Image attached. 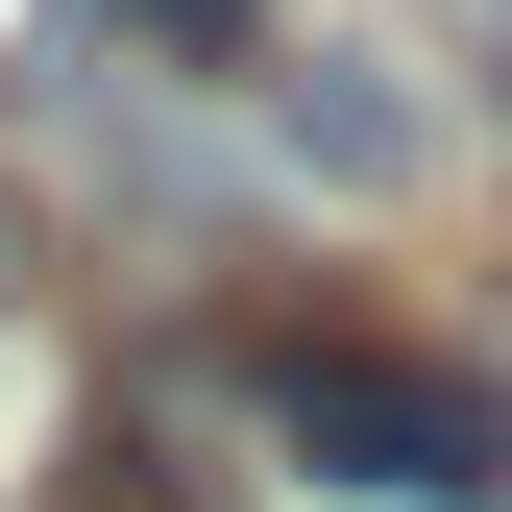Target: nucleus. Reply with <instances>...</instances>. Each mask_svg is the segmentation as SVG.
Here are the masks:
<instances>
[{
	"label": "nucleus",
	"instance_id": "1",
	"mask_svg": "<svg viewBox=\"0 0 512 512\" xmlns=\"http://www.w3.org/2000/svg\"><path fill=\"white\" fill-rule=\"evenodd\" d=\"M293 464H342V488H391V512H464L512 488V415L464 391V366H391V342H293Z\"/></svg>",
	"mask_w": 512,
	"mask_h": 512
},
{
	"label": "nucleus",
	"instance_id": "2",
	"mask_svg": "<svg viewBox=\"0 0 512 512\" xmlns=\"http://www.w3.org/2000/svg\"><path fill=\"white\" fill-rule=\"evenodd\" d=\"M98 25H122V49H244L269 0H98Z\"/></svg>",
	"mask_w": 512,
	"mask_h": 512
},
{
	"label": "nucleus",
	"instance_id": "3",
	"mask_svg": "<svg viewBox=\"0 0 512 512\" xmlns=\"http://www.w3.org/2000/svg\"><path fill=\"white\" fill-rule=\"evenodd\" d=\"M0 293H25V196H0Z\"/></svg>",
	"mask_w": 512,
	"mask_h": 512
},
{
	"label": "nucleus",
	"instance_id": "4",
	"mask_svg": "<svg viewBox=\"0 0 512 512\" xmlns=\"http://www.w3.org/2000/svg\"><path fill=\"white\" fill-rule=\"evenodd\" d=\"M439 25H488V49H512V0H439Z\"/></svg>",
	"mask_w": 512,
	"mask_h": 512
}]
</instances>
